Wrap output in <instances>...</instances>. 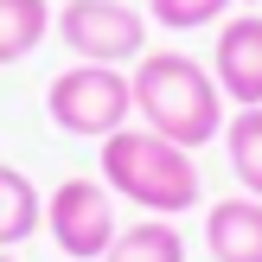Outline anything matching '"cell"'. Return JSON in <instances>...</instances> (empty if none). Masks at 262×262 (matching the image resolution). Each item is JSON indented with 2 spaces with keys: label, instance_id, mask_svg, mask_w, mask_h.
<instances>
[{
  "label": "cell",
  "instance_id": "1",
  "mask_svg": "<svg viewBox=\"0 0 262 262\" xmlns=\"http://www.w3.org/2000/svg\"><path fill=\"white\" fill-rule=\"evenodd\" d=\"M96 179L122 205H135L141 217H186L205 205V179L192 147L154 135V128H115L109 141H96Z\"/></svg>",
  "mask_w": 262,
  "mask_h": 262
},
{
  "label": "cell",
  "instance_id": "2",
  "mask_svg": "<svg viewBox=\"0 0 262 262\" xmlns=\"http://www.w3.org/2000/svg\"><path fill=\"white\" fill-rule=\"evenodd\" d=\"M128 83H135V115L154 135L179 141V147H192V154H199L205 141H217L224 122H230V102H224V90H217L211 64H199L192 51H141L135 71H128Z\"/></svg>",
  "mask_w": 262,
  "mask_h": 262
},
{
  "label": "cell",
  "instance_id": "3",
  "mask_svg": "<svg viewBox=\"0 0 262 262\" xmlns=\"http://www.w3.org/2000/svg\"><path fill=\"white\" fill-rule=\"evenodd\" d=\"M45 115L77 141H109L135 115V83L122 64H64L45 90Z\"/></svg>",
  "mask_w": 262,
  "mask_h": 262
},
{
  "label": "cell",
  "instance_id": "4",
  "mask_svg": "<svg viewBox=\"0 0 262 262\" xmlns=\"http://www.w3.org/2000/svg\"><path fill=\"white\" fill-rule=\"evenodd\" d=\"M147 32L154 19L128 0H64L51 19V38H64L77 64H135L147 51Z\"/></svg>",
  "mask_w": 262,
  "mask_h": 262
},
{
  "label": "cell",
  "instance_id": "5",
  "mask_svg": "<svg viewBox=\"0 0 262 262\" xmlns=\"http://www.w3.org/2000/svg\"><path fill=\"white\" fill-rule=\"evenodd\" d=\"M45 237L58 243L71 262H102L115 237H122V217H115V192L102 179H58L45 192Z\"/></svg>",
  "mask_w": 262,
  "mask_h": 262
},
{
  "label": "cell",
  "instance_id": "6",
  "mask_svg": "<svg viewBox=\"0 0 262 262\" xmlns=\"http://www.w3.org/2000/svg\"><path fill=\"white\" fill-rule=\"evenodd\" d=\"M211 77H217V90H224L230 109H256V102H262V13L217 19Z\"/></svg>",
  "mask_w": 262,
  "mask_h": 262
},
{
  "label": "cell",
  "instance_id": "7",
  "mask_svg": "<svg viewBox=\"0 0 262 262\" xmlns=\"http://www.w3.org/2000/svg\"><path fill=\"white\" fill-rule=\"evenodd\" d=\"M205 250H211V262H262V199L256 192H230V199L205 205Z\"/></svg>",
  "mask_w": 262,
  "mask_h": 262
},
{
  "label": "cell",
  "instance_id": "8",
  "mask_svg": "<svg viewBox=\"0 0 262 262\" xmlns=\"http://www.w3.org/2000/svg\"><path fill=\"white\" fill-rule=\"evenodd\" d=\"M45 230V192L19 173L13 160H0V250H19Z\"/></svg>",
  "mask_w": 262,
  "mask_h": 262
},
{
  "label": "cell",
  "instance_id": "9",
  "mask_svg": "<svg viewBox=\"0 0 262 262\" xmlns=\"http://www.w3.org/2000/svg\"><path fill=\"white\" fill-rule=\"evenodd\" d=\"M102 262H186V230L179 217H141L102 250Z\"/></svg>",
  "mask_w": 262,
  "mask_h": 262
},
{
  "label": "cell",
  "instance_id": "10",
  "mask_svg": "<svg viewBox=\"0 0 262 262\" xmlns=\"http://www.w3.org/2000/svg\"><path fill=\"white\" fill-rule=\"evenodd\" d=\"M51 19H58L51 0H0V64L32 58L51 38Z\"/></svg>",
  "mask_w": 262,
  "mask_h": 262
},
{
  "label": "cell",
  "instance_id": "11",
  "mask_svg": "<svg viewBox=\"0 0 262 262\" xmlns=\"http://www.w3.org/2000/svg\"><path fill=\"white\" fill-rule=\"evenodd\" d=\"M224 160H230V179H237V192H256L262 199V102L256 109H230L224 122Z\"/></svg>",
  "mask_w": 262,
  "mask_h": 262
},
{
  "label": "cell",
  "instance_id": "12",
  "mask_svg": "<svg viewBox=\"0 0 262 262\" xmlns=\"http://www.w3.org/2000/svg\"><path fill=\"white\" fill-rule=\"evenodd\" d=\"M237 0H147V19L166 26V32H199V26H217L230 19Z\"/></svg>",
  "mask_w": 262,
  "mask_h": 262
},
{
  "label": "cell",
  "instance_id": "13",
  "mask_svg": "<svg viewBox=\"0 0 262 262\" xmlns=\"http://www.w3.org/2000/svg\"><path fill=\"white\" fill-rule=\"evenodd\" d=\"M0 262H19V250H0Z\"/></svg>",
  "mask_w": 262,
  "mask_h": 262
}]
</instances>
